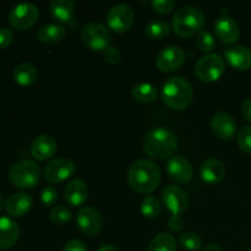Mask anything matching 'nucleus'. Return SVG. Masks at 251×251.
I'll use <instances>...</instances> for the list:
<instances>
[{"label": "nucleus", "instance_id": "1", "mask_svg": "<svg viewBox=\"0 0 251 251\" xmlns=\"http://www.w3.org/2000/svg\"><path fill=\"white\" fill-rule=\"evenodd\" d=\"M127 180L132 190L140 194H151L161 183V171L150 159H137L129 168Z\"/></svg>", "mask_w": 251, "mask_h": 251}, {"label": "nucleus", "instance_id": "2", "mask_svg": "<svg viewBox=\"0 0 251 251\" xmlns=\"http://www.w3.org/2000/svg\"><path fill=\"white\" fill-rule=\"evenodd\" d=\"M194 90L191 83L181 76H172L162 88V100L173 110H183L193 100Z\"/></svg>", "mask_w": 251, "mask_h": 251}, {"label": "nucleus", "instance_id": "3", "mask_svg": "<svg viewBox=\"0 0 251 251\" xmlns=\"http://www.w3.org/2000/svg\"><path fill=\"white\" fill-rule=\"evenodd\" d=\"M178 149V139L176 134L166 127H156L146 135L144 150L154 159H166L174 154Z\"/></svg>", "mask_w": 251, "mask_h": 251}, {"label": "nucleus", "instance_id": "4", "mask_svg": "<svg viewBox=\"0 0 251 251\" xmlns=\"http://www.w3.org/2000/svg\"><path fill=\"white\" fill-rule=\"evenodd\" d=\"M205 26V15L195 6H183L176 10L172 20V29L181 38L199 34Z\"/></svg>", "mask_w": 251, "mask_h": 251}, {"label": "nucleus", "instance_id": "5", "mask_svg": "<svg viewBox=\"0 0 251 251\" xmlns=\"http://www.w3.org/2000/svg\"><path fill=\"white\" fill-rule=\"evenodd\" d=\"M41 178V168L33 161L24 159L10 168L9 179L12 185L19 189H32L38 184Z\"/></svg>", "mask_w": 251, "mask_h": 251}, {"label": "nucleus", "instance_id": "6", "mask_svg": "<svg viewBox=\"0 0 251 251\" xmlns=\"http://www.w3.org/2000/svg\"><path fill=\"white\" fill-rule=\"evenodd\" d=\"M226 66L222 56L211 53L200 58L195 66V74L198 78L203 82H215L220 80L225 74Z\"/></svg>", "mask_w": 251, "mask_h": 251}, {"label": "nucleus", "instance_id": "7", "mask_svg": "<svg viewBox=\"0 0 251 251\" xmlns=\"http://www.w3.org/2000/svg\"><path fill=\"white\" fill-rule=\"evenodd\" d=\"M110 32L102 24L92 22L85 26L81 33V41L86 48L93 51H104L110 47Z\"/></svg>", "mask_w": 251, "mask_h": 251}, {"label": "nucleus", "instance_id": "8", "mask_svg": "<svg viewBox=\"0 0 251 251\" xmlns=\"http://www.w3.org/2000/svg\"><path fill=\"white\" fill-rule=\"evenodd\" d=\"M39 17V11L36 5L31 2H22L12 7L9 14V22L12 28L17 31H26L31 28Z\"/></svg>", "mask_w": 251, "mask_h": 251}, {"label": "nucleus", "instance_id": "9", "mask_svg": "<svg viewBox=\"0 0 251 251\" xmlns=\"http://www.w3.org/2000/svg\"><path fill=\"white\" fill-rule=\"evenodd\" d=\"M134 17V11L129 5L117 4L107 14L108 27L117 33H125L131 28Z\"/></svg>", "mask_w": 251, "mask_h": 251}, {"label": "nucleus", "instance_id": "10", "mask_svg": "<svg viewBox=\"0 0 251 251\" xmlns=\"http://www.w3.org/2000/svg\"><path fill=\"white\" fill-rule=\"evenodd\" d=\"M162 201L169 212L173 216H181L188 208L189 199L188 194L180 186L169 185L162 193Z\"/></svg>", "mask_w": 251, "mask_h": 251}, {"label": "nucleus", "instance_id": "11", "mask_svg": "<svg viewBox=\"0 0 251 251\" xmlns=\"http://www.w3.org/2000/svg\"><path fill=\"white\" fill-rule=\"evenodd\" d=\"M185 61V53L178 46H169L162 49L156 58V65L162 73H173Z\"/></svg>", "mask_w": 251, "mask_h": 251}, {"label": "nucleus", "instance_id": "12", "mask_svg": "<svg viewBox=\"0 0 251 251\" xmlns=\"http://www.w3.org/2000/svg\"><path fill=\"white\" fill-rule=\"evenodd\" d=\"M75 163L69 158H58L49 162L44 168V178L48 183L58 184L66 180L75 173Z\"/></svg>", "mask_w": 251, "mask_h": 251}, {"label": "nucleus", "instance_id": "13", "mask_svg": "<svg viewBox=\"0 0 251 251\" xmlns=\"http://www.w3.org/2000/svg\"><path fill=\"white\" fill-rule=\"evenodd\" d=\"M76 222H77L81 232L85 233L86 235H90V237L98 234L103 227L102 215L97 208L91 207V206H86L78 211Z\"/></svg>", "mask_w": 251, "mask_h": 251}, {"label": "nucleus", "instance_id": "14", "mask_svg": "<svg viewBox=\"0 0 251 251\" xmlns=\"http://www.w3.org/2000/svg\"><path fill=\"white\" fill-rule=\"evenodd\" d=\"M211 129L216 137L229 141L237 134V123L234 118L226 112L216 113L211 120Z\"/></svg>", "mask_w": 251, "mask_h": 251}, {"label": "nucleus", "instance_id": "15", "mask_svg": "<svg viewBox=\"0 0 251 251\" xmlns=\"http://www.w3.org/2000/svg\"><path fill=\"white\" fill-rule=\"evenodd\" d=\"M167 174L172 180L184 184L193 179L194 171L188 159L181 156H176L172 157L167 163Z\"/></svg>", "mask_w": 251, "mask_h": 251}, {"label": "nucleus", "instance_id": "16", "mask_svg": "<svg viewBox=\"0 0 251 251\" xmlns=\"http://www.w3.org/2000/svg\"><path fill=\"white\" fill-rule=\"evenodd\" d=\"M215 33L221 42L232 44L239 39L240 29L235 20L228 16H221L215 22Z\"/></svg>", "mask_w": 251, "mask_h": 251}, {"label": "nucleus", "instance_id": "17", "mask_svg": "<svg viewBox=\"0 0 251 251\" xmlns=\"http://www.w3.org/2000/svg\"><path fill=\"white\" fill-rule=\"evenodd\" d=\"M32 205H33V200L31 195L26 193H16L9 196L5 201V211L11 217L20 218L29 212Z\"/></svg>", "mask_w": 251, "mask_h": 251}, {"label": "nucleus", "instance_id": "18", "mask_svg": "<svg viewBox=\"0 0 251 251\" xmlns=\"http://www.w3.org/2000/svg\"><path fill=\"white\" fill-rule=\"evenodd\" d=\"M226 60L232 68L239 71H247L251 69V49L244 46L229 47L225 51Z\"/></svg>", "mask_w": 251, "mask_h": 251}, {"label": "nucleus", "instance_id": "19", "mask_svg": "<svg viewBox=\"0 0 251 251\" xmlns=\"http://www.w3.org/2000/svg\"><path fill=\"white\" fill-rule=\"evenodd\" d=\"M56 151V141L50 135H39L31 145V153L38 161L51 158Z\"/></svg>", "mask_w": 251, "mask_h": 251}, {"label": "nucleus", "instance_id": "20", "mask_svg": "<svg viewBox=\"0 0 251 251\" xmlns=\"http://www.w3.org/2000/svg\"><path fill=\"white\" fill-rule=\"evenodd\" d=\"M66 202L74 207H80L85 205L88 199V188L85 181L80 179H74L66 185L64 190Z\"/></svg>", "mask_w": 251, "mask_h": 251}, {"label": "nucleus", "instance_id": "21", "mask_svg": "<svg viewBox=\"0 0 251 251\" xmlns=\"http://www.w3.org/2000/svg\"><path fill=\"white\" fill-rule=\"evenodd\" d=\"M20 237V228L14 220L0 217V250L10 249Z\"/></svg>", "mask_w": 251, "mask_h": 251}, {"label": "nucleus", "instance_id": "22", "mask_svg": "<svg viewBox=\"0 0 251 251\" xmlns=\"http://www.w3.org/2000/svg\"><path fill=\"white\" fill-rule=\"evenodd\" d=\"M226 176V167L221 161L215 158L206 159L200 167V176L205 183L217 184Z\"/></svg>", "mask_w": 251, "mask_h": 251}, {"label": "nucleus", "instance_id": "23", "mask_svg": "<svg viewBox=\"0 0 251 251\" xmlns=\"http://www.w3.org/2000/svg\"><path fill=\"white\" fill-rule=\"evenodd\" d=\"M66 28L61 25H44L37 31V39L44 44H54L65 38Z\"/></svg>", "mask_w": 251, "mask_h": 251}, {"label": "nucleus", "instance_id": "24", "mask_svg": "<svg viewBox=\"0 0 251 251\" xmlns=\"http://www.w3.org/2000/svg\"><path fill=\"white\" fill-rule=\"evenodd\" d=\"M12 77H14L15 82L17 85L27 87V86H31L36 82L37 77H38V73H37V69L32 64L21 63L15 68Z\"/></svg>", "mask_w": 251, "mask_h": 251}, {"label": "nucleus", "instance_id": "25", "mask_svg": "<svg viewBox=\"0 0 251 251\" xmlns=\"http://www.w3.org/2000/svg\"><path fill=\"white\" fill-rule=\"evenodd\" d=\"M75 2L71 0H53L50 2V15L59 22H69L73 17Z\"/></svg>", "mask_w": 251, "mask_h": 251}, {"label": "nucleus", "instance_id": "26", "mask_svg": "<svg viewBox=\"0 0 251 251\" xmlns=\"http://www.w3.org/2000/svg\"><path fill=\"white\" fill-rule=\"evenodd\" d=\"M131 95L135 100L146 104V103H152L157 100L158 91L151 83H139L132 87Z\"/></svg>", "mask_w": 251, "mask_h": 251}, {"label": "nucleus", "instance_id": "27", "mask_svg": "<svg viewBox=\"0 0 251 251\" xmlns=\"http://www.w3.org/2000/svg\"><path fill=\"white\" fill-rule=\"evenodd\" d=\"M149 251H176V240L171 233H159L152 239Z\"/></svg>", "mask_w": 251, "mask_h": 251}, {"label": "nucleus", "instance_id": "28", "mask_svg": "<svg viewBox=\"0 0 251 251\" xmlns=\"http://www.w3.org/2000/svg\"><path fill=\"white\" fill-rule=\"evenodd\" d=\"M171 26L167 21L163 20H156V21L150 22L146 26V36L150 39H163L169 36L171 33Z\"/></svg>", "mask_w": 251, "mask_h": 251}, {"label": "nucleus", "instance_id": "29", "mask_svg": "<svg viewBox=\"0 0 251 251\" xmlns=\"http://www.w3.org/2000/svg\"><path fill=\"white\" fill-rule=\"evenodd\" d=\"M162 206L159 201L153 196H147L142 200L141 213L147 218H156L161 215Z\"/></svg>", "mask_w": 251, "mask_h": 251}, {"label": "nucleus", "instance_id": "30", "mask_svg": "<svg viewBox=\"0 0 251 251\" xmlns=\"http://www.w3.org/2000/svg\"><path fill=\"white\" fill-rule=\"evenodd\" d=\"M179 243L184 249L189 251H198L202 248V240L195 233H184L179 237Z\"/></svg>", "mask_w": 251, "mask_h": 251}, {"label": "nucleus", "instance_id": "31", "mask_svg": "<svg viewBox=\"0 0 251 251\" xmlns=\"http://www.w3.org/2000/svg\"><path fill=\"white\" fill-rule=\"evenodd\" d=\"M51 222L58 226H64L73 220V212L65 206H55L50 211Z\"/></svg>", "mask_w": 251, "mask_h": 251}, {"label": "nucleus", "instance_id": "32", "mask_svg": "<svg viewBox=\"0 0 251 251\" xmlns=\"http://www.w3.org/2000/svg\"><path fill=\"white\" fill-rule=\"evenodd\" d=\"M196 44H198V48L201 51H203V53H210L216 47L215 37L212 36L211 32L201 31L198 34V38H196Z\"/></svg>", "mask_w": 251, "mask_h": 251}, {"label": "nucleus", "instance_id": "33", "mask_svg": "<svg viewBox=\"0 0 251 251\" xmlns=\"http://www.w3.org/2000/svg\"><path fill=\"white\" fill-rule=\"evenodd\" d=\"M238 145L245 153L251 154V126H244L238 132Z\"/></svg>", "mask_w": 251, "mask_h": 251}, {"label": "nucleus", "instance_id": "34", "mask_svg": "<svg viewBox=\"0 0 251 251\" xmlns=\"http://www.w3.org/2000/svg\"><path fill=\"white\" fill-rule=\"evenodd\" d=\"M152 7L158 14L168 15L176 7V1L174 0H153L152 1Z\"/></svg>", "mask_w": 251, "mask_h": 251}, {"label": "nucleus", "instance_id": "35", "mask_svg": "<svg viewBox=\"0 0 251 251\" xmlns=\"http://www.w3.org/2000/svg\"><path fill=\"white\" fill-rule=\"evenodd\" d=\"M58 200V193L53 186H46L41 194V201L46 206H53Z\"/></svg>", "mask_w": 251, "mask_h": 251}, {"label": "nucleus", "instance_id": "36", "mask_svg": "<svg viewBox=\"0 0 251 251\" xmlns=\"http://www.w3.org/2000/svg\"><path fill=\"white\" fill-rule=\"evenodd\" d=\"M103 58L107 63L115 65V64L120 63L122 60V53L117 47H108L104 51H103Z\"/></svg>", "mask_w": 251, "mask_h": 251}, {"label": "nucleus", "instance_id": "37", "mask_svg": "<svg viewBox=\"0 0 251 251\" xmlns=\"http://www.w3.org/2000/svg\"><path fill=\"white\" fill-rule=\"evenodd\" d=\"M14 41V32L6 27H0V49H5Z\"/></svg>", "mask_w": 251, "mask_h": 251}, {"label": "nucleus", "instance_id": "38", "mask_svg": "<svg viewBox=\"0 0 251 251\" xmlns=\"http://www.w3.org/2000/svg\"><path fill=\"white\" fill-rule=\"evenodd\" d=\"M185 227V220L181 216H172L168 221V228L173 232H180Z\"/></svg>", "mask_w": 251, "mask_h": 251}, {"label": "nucleus", "instance_id": "39", "mask_svg": "<svg viewBox=\"0 0 251 251\" xmlns=\"http://www.w3.org/2000/svg\"><path fill=\"white\" fill-rule=\"evenodd\" d=\"M63 251H88L85 243L77 239H71L64 245Z\"/></svg>", "mask_w": 251, "mask_h": 251}, {"label": "nucleus", "instance_id": "40", "mask_svg": "<svg viewBox=\"0 0 251 251\" xmlns=\"http://www.w3.org/2000/svg\"><path fill=\"white\" fill-rule=\"evenodd\" d=\"M242 114H243V117L248 120V122L251 123V98L244 100V103H243Z\"/></svg>", "mask_w": 251, "mask_h": 251}, {"label": "nucleus", "instance_id": "41", "mask_svg": "<svg viewBox=\"0 0 251 251\" xmlns=\"http://www.w3.org/2000/svg\"><path fill=\"white\" fill-rule=\"evenodd\" d=\"M97 251H119V249L112 244H104V245H100V249Z\"/></svg>", "mask_w": 251, "mask_h": 251}, {"label": "nucleus", "instance_id": "42", "mask_svg": "<svg viewBox=\"0 0 251 251\" xmlns=\"http://www.w3.org/2000/svg\"><path fill=\"white\" fill-rule=\"evenodd\" d=\"M205 251H222L220 245L217 244H210L207 248H206Z\"/></svg>", "mask_w": 251, "mask_h": 251}, {"label": "nucleus", "instance_id": "43", "mask_svg": "<svg viewBox=\"0 0 251 251\" xmlns=\"http://www.w3.org/2000/svg\"><path fill=\"white\" fill-rule=\"evenodd\" d=\"M2 207H5V202H4V196H2V194L0 193V211L2 210Z\"/></svg>", "mask_w": 251, "mask_h": 251}, {"label": "nucleus", "instance_id": "44", "mask_svg": "<svg viewBox=\"0 0 251 251\" xmlns=\"http://www.w3.org/2000/svg\"><path fill=\"white\" fill-rule=\"evenodd\" d=\"M247 251H251V249H249V250H247Z\"/></svg>", "mask_w": 251, "mask_h": 251}]
</instances>
